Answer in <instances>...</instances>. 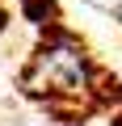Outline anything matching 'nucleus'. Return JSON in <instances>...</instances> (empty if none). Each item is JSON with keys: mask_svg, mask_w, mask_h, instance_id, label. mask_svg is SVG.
Instances as JSON below:
<instances>
[{"mask_svg": "<svg viewBox=\"0 0 122 126\" xmlns=\"http://www.w3.org/2000/svg\"><path fill=\"white\" fill-rule=\"evenodd\" d=\"M97 84V63L88 55V46L68 34L63 25H51L46 38L38 42V50L30 55L25 67V88L46 93V97H84Z\"/></svg>", "mask_w": 122, "mask_h": 126, "instance_id": "nucleus-1", "label": "nucleus"}, {"mask_svg": "<svg viewBox=\"0 0 122 126\" xmlns=\"http://www.w3.org/2000/svg\"><path fill=\"white\" fill-rule=\"evenodd\" d=\"M21 17L38 30H51V25H59V4L55 0H21Z\"/></svg>", "mask_w": 122, "mask_h": 126, "instance_id": "nucleus-2", "label": "nucleus"}, {"mask_svg": "<svg viewBox=\"0 0 122 126\" xmlns=\"http://www.w3.org/2000/svg\"><path fill=\"white\" fill-rule=\"evenodd\" d=\"M4 25H9V9L0 4V34H4Z\"/></svg>", "mask_w": 122, "mask_h": 126, "instance_id": "nucleus-3", "label": "nucleus"}, {"mask_svg": "<svg viewBox=\"0 0 122 126\" xmlns=\"http://www.w3.org/2000/svg\"><path fill=\"white\" fill-rule=\"evenodd\" d=\"M114 13H118V21H122V0H114Z\"/></svg>", "mask_w": 122, "mask_h": 126, "instance_id": "nucleus-4", "label": "nucleus"}]
</instances>
